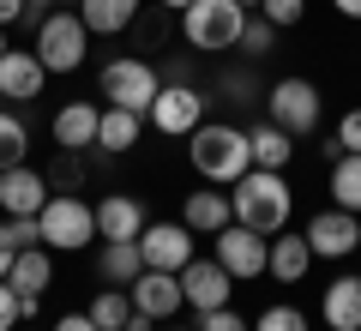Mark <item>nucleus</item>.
Wrapping results in <instances>:
<instances>
[{"label":"nucleus","mask_w":361,"mask_h":331,"mask_svg":"<svg viewBox=\"0 0 361 331\" xmlns=\"http://www.w3.org/2000/svg\"><path fill=\"white\" fill-rule=\"evenodd\" d=\"M73 13L85 18L90 37H121V30H133L145 18V0H78Z\"/></svg>","instance_id":"obj_21"},{"label":"nucleus","mask_w":361,"mask_h":331,"mask_svg":"<svg viewBox=\"0 0 361 331\" xmlns=\"http://www.w3.org/2000/svg\"><path fill=\"white\" fill-rule=\"evenodd\" d=\"M307 247H313V259H349L361 247V217L355 211H343V205H325V211H313L307 217Z\"/></svg>","instance_id":"obj_10"},{"label":"nucleus","mask_w":361,"mask_h":331,"mask_svg":"<svg viewBox=\"0 0 361 331\" xmlns=\"http://www.w3.org/2000/svg\"><path fill=\"white\" fill-rule=\"evenodd\" d=\"M169 331H193V325H169Z\"/></svg>","instance_id":"obj_43"},{"label":"nucleus","mask_w":361,"mask_h":331,"mask_svg":"<svg viewBox=\"0 0 361 331\" xmlns=\"http://www.w3.org/2000/svg\"><path fill=\"white\" fill-rule=\"evenodd\" d=\"M139 253H145L151 271H180L193 259V229H187V223H145Z\"/></svg>","instance_id":"obj_14"},{"label":"nucleus","mask_w":361,"mask_h":331,"mask_svg":"<svg viewBox=\"0 0 361 331\" xmlns=\"http://www.w3.org/2000/svg\"><path fill=\"white\" fill-rule=\"evenodd\" d=\"M265 253H271V235L247 229V223H229V229H217V235H211V259H217V265L229 271L235 283L265 277Z\"/></svg>","instance_id":"obj_9"},{"label":"nucleus","mask_w":361,"mask_h":331,"mask_svg":"<svg viewBox=\"0 0 361 331\" xmlns=\"http://www.w3.org/2000/svg\"><path fill=\"white\" fill-rule=\"evenodd\" d=\"M6 241L25 253V247H42V229H37V217H6Z\"/></svg>","instance_id":"obj_34"},{"label":"nucleus","mask_w":361,"mask_h":331,"mask_svg":"<svg viewBox=\"0 0 361 331\" xmlns=\"http://www.w3.org/2000/svg\"><path fill=\"white\" fill-rule=\"evenodd\" d=\"M54 331H97V319H90V313H61Z\"/></svg>","instance_id":"obj_36"},{"label":"nucleus","mask_w":361,"mask_h":331,"mask_svg":"<svg viewBox=\"0 0 361 331\" xmlns=\"http://www.w3.org/2000/svg\"><path fill=\"white\" fill-rule=\"evenodd\" d=\"M229 289H235V277L217 265V259H187V265H180V301L193 307V313L229 307Z\"/></svg>","instance_id":"obj_12"},{"label":"nucleus","mask_w":361,"mask_h":331,"mask_svg":"<svg viewBox=\"0 0 361 331\" xmlns=\"http://www.w3.org/2000/svg\"><path fill=\"white\" fill-rule=\"evenodd\" d=\"M151 6H163V13H175V18H180L187 6H193V0H151Z\"/></svg>","instance_id":"obj_40"},{"label":"nucleus","mask_w":361,"mask_h":331,"mask_svg":"<svg viewBox=\"0 0 361 331\" xmlns=\"http://www.w3.org/2000/svg\"><path fill=\"white\" fill-rule=\"evenodd\" d=\"M97 90H103L109 109L151 115L157 90H163V73H157L151 61H139V54H121V61H103V73H97Z\"/></svg>","instance_id":"obj_5"},{"label":"nucleus","mask_w":361,"mask_h":331,"mask_svg":"<svg viewBox=\"0 0 361 331\" xmlns=\"http://www.w3.org/2000/svg\"><path fill=\"white\" fill-rule=\"evenodd\" d=\"M319 313H325V331H361V277H331Z\"/></svg>","instance_id":"obj_22"},{"label":"nucleus","mask_w":361,"mask_h":331,"mask_svg":"<svg viewBox=\"0 0 361 331\" xmlns=\"http://www.w3.org/2000/svg\"><path fill=\"white\" fill-rule=\"evenodd\" d=\"M97 271H103V283L127 289V283L145 271V253H139V241H103V253H97Z\"/></svg>","instance_id":"obj_24"},{"label":"nucleus","mask_w":361,"mask_h":331,"mask_svg":"<svg viewBox=\"0 0 361 331\" xmlns=\"http://www.w3.org/2000/svg\"><path fill=\"white\" fill-rule=\"evenodd\" d=\"M49 175H42L37 163H18V169H6L0 175V211L6 217H37L42 205H49Z\"/></svg>","instance_id":"obj_15"},{"label":"nucleus","mask_w":361,"mask_h":331,"mask_svg":"<svg viewBox=\"0 0 361 331\" xmlns=\"http://www.w3.org/2000/svg\"><path fill=\"white\" fill-rule=\"evenodd\" d=\"M6 283H13V295H18V313L37 319L42 295H49V283H54V259H49V247H25V253L13 259V271H6Z\"/></svg>","instance_id":"obj_13"},{"label":"nucleus","mask_w":361,"mask_h":331,"mask_svg":"<svg viewBox=\"0 0 361 331\" xmlns=\"http://www.w3.org/2000/svg\"><path fill=\"white\" fill-rule=\"evenodd\" d=\"M85 313L97 319V331H127V319H133V295H127V289H115V283H109V289L97 295V301H90Z\"/></svg>","instance_id":"obj_28"},{"label":"nucleus","mask_w":361,"mask_h":331,"mask_svg":"<svg viewBox=\"0 0 361 331\" xmlns=\"http://www.w3.org/2000/svg\"><path fill=\"white\" fill-rule=\"evenodd\" d=\"M277 49V25H271V18H247V30H241V54H271Z\"/></svg>","instance_id":"obj_31"},{"label":"nucleus","mask_w":361,"mask_h":331,"mask_svg":"<svg viewBox=\"0 0 361 331\" xmlns=\"http://www.w3.org/2000/svg\"><path fill=\"white\" fill-rule=\"evenodd\" d=\"M85 49H90V30L73 6H54L49 18L37 25V61L42 73H78L85 66Z\"/></svg>","instance_id":"obj_7"},{"label":"nucleus","mask_w":361,"mask_h":331,"mask_svg":"<svg viewBox=\"0 0 361 331\" xmlns=\"http://www.w3.org/2000/svg\"><path fill=\"white\" fill-rule=\"evenodd\" d=\"M13 259H18V247L6 241V223H0V277H6V271H13Z\"/></svg>","instance_id":"obj_38"},{"label":"nucleus","mask_w":361,"mask_h":331,"mask_svg":"<svg viewBox=\"0 0 361 331\" xmlns=\"http://www.w3.org/2000/svg\"><path fill=\"white\" fill-rule=\"evenodd\" d=\"M247 145H253V169H289V157H295V139L283 127H271V121H259L247 133Z\"/></svg>","instance_id":"obj_25"},{"label":"nucleus","mask_w":361,"mask_h":331,"mask_svg":"<svg viewBox=\"0 0 361 331\" xmlns=\"http://www.w3.org/2000/svg\"><path fill=\"white\" fill-rule=\"evenodd\" d=\"M193 331H253V319H241L235 307H211V313H193Z\"/></svg>","instance_id":"obj_32"},{"label":"nucleus","mask_w":361,"mask_h":331,"mask_svg":"<svg viewBox=\"0 0 361 331\" xmlns=\"http://www.w3.org/2000/svg\"><path fill=\"white\" fill-rule=\"evenodd\" d=\"M127 295H133V313H145V319H157V325H163V319H175L180 307V271H151L145 265L139 277L127 283Z\"/></svg>","instance_id":"obj_11"},{"label":"nucleus","mask_w":361,"mask_h":331,"mask_svg":"<svg viewBox=\"0 0 361 331\" xmlns=\"http://www.w3.org/2000/svg\"><path fill=\"white\" fill-rule=\"evenodd\" d=\"M313 271V247L301 229H277L271 235V253H265V277L271 283H301Z\"/></svg>","instance_id":"obj_19"},{"label":"nucleus","mask_w":361,"mask_h":331,"mask_svg":"<svg viewBox=\"0 0 361 331\" xmlns=\"http://www.w3.org/2000/svg\"><path fill=\"white\" fill-rule=\"evenodd\" d=\"M145 121H151L163 139H187V133L205 121V90L187 85V78H169V85L157 90V102H151V115H145Z\"/></svg>","instance_id":"obj_8"},{"label":"nucleus","mask_w":361,"mask_h":331,"mask_svg":"<svg viewBox=\"0 0 361 331\" xmlns=\"http://www.w3.org/2000/svg\"><path fill=\"white\" fill-rule=\"evenodd\" d=\"M6 49H13V42H6V25H0V54H6Z\"/></svg>","instance_id":"obj_41"},{"label":"nucleus","mask_w":361,"mask_h":331,"mask_svg":"<svg viewBox=\"0 0 361 331\" xmlns=\"http://www.w3.org/2000/svg\"><path fill=\"white\" fill-rule=\"evenodd\" d=\"M187 163H193V175L205 181V187H235V181L253 169V145H247V133L229 127V121H199V127L187 133Z\"/></svg>","instance_id":"obj_1"},{"label":"nucleus","mask_w":361,"mask_h":331,"mask_svg":"<svg viewBox=\"0 0 361 331\" xmlns=\"http://www.w3.org/2000/svg\"><path fill=\"white\" fill-rule=\"evenodd\" d=\"M229 211L247 229L277 235V229H289V217H295V187L283 181V169H247L229 187Z\"/></svg>","instance_id":"obj_2"},{"label":"nucleus","mask_w":361,"mask_h":331,"mask_svg":"<svg viewBox=\"0 0 361 331\" xmlns=\"http://www.w3.org/2000/svg\"><path fill=\"white\" fill-rule=\"evenodd\" d=\"M139 139H145V115H133V109H109V102H103V127H97V151L121 157V151H133Z\"/></svg>","instance_id":"obj_23"},{"label":"nucleus","mask_w":361,"mask_h":331,"mask_svg":"<svg viewBox=\"0 0 361 331\" xmlns=\"http://www.w3.org/2000/svg\"><path fill=\"white\" fill-rule=\"evenodd\" d=\"M241 30H247V6L241 0H193V6L180 13V37H187V49H199V54L241 49Z\"/></svg>","instance_id":"obj_3"},{"label":"nucleus","mask_w":361,"mask_h":331,"mask_svg":"<svg viewBox=\"0 0 361 331\" xmlns=\"http://www.w3.org/2000/svg\"><path fill=\"white\" fill-rule=\"evenodd\" d=\"M180 223L193 235H217V229H229L235 223V211H229V187H199V193H187L180 199Z\"/></svg>","instance_id":"obj_20"},{"label":"nucleus","mask_w":361,"mask_h":331,"mask_svg":"<svg viewBox=\"0 0 361 331\" xmlns=\"http://www.w3.org/2000/svg\"><path fill=\"white\" fill-rule=\"evenodd\" d=\"M97 127H103V102H61V109H54V145H61V151H78L85 157L90 145H97Z\"/></svg>","instance_id":"obj_18"},{"label":"nucleus","mask_w":361,"mask_h":331,"mask_svg":"<svg viewBox=\"0 0 361 331\" xmlns=\"http://www.w3.org/2000/svg\"><path fill=\"white\" fill-rule=\"evenodd\" d=\"M331 145H337V151H355V157H361V109H343V121H337Z\"/></svg>","instance_id":"obj_33"},{"label":"nucleus","mask_w":361,"mask_h":331,"mask_svg":"<svg viewBox=\"0 0 361 331\" xmlns=\"http://www.w3.org/2000/svg\"><path fill=\"white\" fill-rule=\"evenodd\" d=\"M37 229L49 253H78L85 241H97V205H85L78 193H49V205L37 211Z\"/></svg>","instance_id":"obj_6"},{"label":"nucleus","mask_w":361,"mask_h":331,"mask_svg":"<svg viewBox=\"0 0 361 331\" xmlns=\"http://www.w3.org/2000/svg\"><path fill=\"white\" fill-rule=\"evenodd\" d=\"M49 73H42L37 49H6L0 54V102H37Z\"/></svg>","instance_id":"obj_17"},{"label":"nucleus","mask_w":361,"mask_h":331,"mask_svg":"<svg viewBox=\"0 0 361 331\" xmlns=\"http://www.w3.org/2000/svg\"><path fill=\"white\" fill-rule=\"evenodd\" d=\"M241 6H247V13H253V6H259V0H241Z\"/></svg>","instance_id":"obj_42"},{"label":"nucleus","mask_w":361,"mask_h":331,"mask_svg":"<svg viewBox=\"0 0 361 331\" xmlns=\"http://www.w3.org/2000/svg\"><path fill=\"white\" fill-rule=\"evenodd\" d=\"M145 199H133V193H103L97 199V241H139L145 235Z\"/></svg>","instance_id":"obj_16"},{"label":"nucleus","mask_w":361,"mask_h":331,"mask_svg":"<svg viewBox=\"0 0 361 331\" xmlns=\"http://www.w3.org/2000/svg\"><path fill=\"white\" fill-rule=\"evenodd\" d=\"M265 121H271V127H283L289 139H307V133L325 121L319 85H313V78H301V73H289V78H277V85H265Z\"/></svg>","instance_id":"obj_4"},{"label":"nucleus","mask_w":361,"mask_h":331,"mask_svg":"<svg viewBox=\"0 0 361 331\" xmlns=\"http://www.w3.org/2000/svg\"><path fill=\"white\" fill-rule=\"evenodd\" d=\"M259 18H271L277 30H295L307 18V0H259Z\"/></svg>","instance_id":"obj_30"},{"label":"nucleus","mask_w":361,"mask_h":331,"mask_svg":"<svg viewBox=\"0 0 361 331\" xmlns=\"http://www.w3.org/2000/svg\"><path fill=\"white\" fill-rule=\"evenodd\" d=\"M18 18H25V0H0V25L13 30V25H18Z\"/></svg>","instance_id":"obj_37"},{"label":"nucleus","mask_w":361,"mask_h":331,"mask_svg":"<svg viewBox=\"0 0 361 331\" xmlns=\"http://www.w3.org/2000/svg\"><path fill=\"white\" fill-rule=\"evenodd\" d=\"M66 6H78V0H66Z\"/></svg>","instance_id":"obj_44"},{"label":"nucleus","mask_w":361,"mask_h":331,"mask_svg":"<svg viewBox=\"0 0 361 331\" xmlns=\"http://www.w3.org/2000/svg\"><path fill=\"white\" fill-rule=\"evenodd\" d=\"M18 163H30V127L6 109V102H0V175L18 169Z\"/></svg>","instance_id":"obj_27"},{"label":"nucleus","mask_w":361,"mask_h":331,"mask_svg":"<svg viewBox=\"0 0 361 331\" xmlns=\"http://www.w3.org/2000/svg\"><path fill=\"white\" fill-rule=\"evenodd\" d=\"M331 6H337L343 18H355V25H361V0H331Z\"/></svg>","instance_id":"obj_39"},{"label":"nucleus","mask_w":361,"mask_h":331,"mask_svg":"<svg viewBox=\"0 0 361 331\" xmlns=\"http://www.w3.org/2000/svg\"><path fill=\"white\" fill-rule=\"evenodd\" d=\"M331 205L361 217V157L355 151H337L331 157Z\"/></svg>","instance_id":"obj_26"},{"label":"nucleus","mask_w":361,"mask_h":331,"mask_svg":"<svg viewBox=\"0 0 361 331\" xmlns=\"http://www.w3.org/2000/svg\"><path fill=\"white\" fill-rule=\"evenodd\" d=\"M253 331H307V313H301L295 301H271L265 313L253 319Z\"/></svg>","instance_id":"obj_29"},{"label":"nucleus","mask_w":361,"mask_h":331,"mask_svg":"<svg viewBox=\"0 0 361 331\" xmlns=\"http://www.w3.org/2000/svg\"><path fill=\"white\" fill-rule=\"evenodd\" d=\"M18 319H25V313H18V295H13V283L0 277V331H13Z\"/></svg>","instance_id":"obj_35"}]
</instances>
